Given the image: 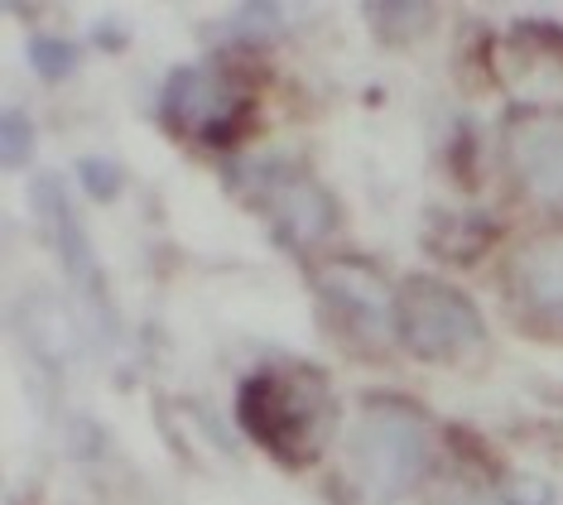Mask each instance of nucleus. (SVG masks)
Here are the masks:
<instances>
[{
	"instance_id": "obj_13",
	"label": "nucleus",
	"mask_w": 563,
	"mask_h": 505,
	"mask_svg": "<svg viewBox=\"0 0 563 505\" xmlns=\"http://www.w3.org/2000/svg\"><path fill=\"white\" fill-rule=\"evenodd\" d=\"M78 178H82V188L92 193L97 202L121 198V168L111 164V160H82L78 164Z\"/></svg>"
},
{
	"instance_id": "obj_6",
	"label": "nucleus",
	"mask_w": 563,
	"mask_h": 505,
	"mask_svg": "<svg viewBox=\"0 0 563 505\" xmlns=\"http://www.w3.org/2000/svg\"><path fill=\"white\" fill-rule=\"evenodd\" d=\"M510 168L534 202L563 207V116L530 111L510 125Z\"/></svg>"
},
{
	"instance_id": "obj_1",
	"label": "nucleus",
	"mask_w": 563,
	"mask_h": 505,
	"mask_svg": "<svg viewBox=\"0 0 563 505\" xmlns=\"http://www.w3.org/2000/svg\"><path fill=\"white\" fill-rule=\"evenodd\" d=\"M236 419L285 462H309L332 429V395L313 366L255 371L236 395Z\"/></svg>"
},
{
	"instance_id": "obj_14",
	"label": "nucleus",
	"mask_w": 563,
	"mask_h": 505,
	"mask_svg": "<svg viewBox=\"0 0 563 505\" xmlns=\"http://www.w3.org/2000/svg\"><path fill=\"white\" fill-rule=\"evenodd\" d=\"M506 505H559V491L549 476L520 472V476H510V486H506Z\"/></svg>"
},
{
	"instance_id": "obj_4",
	"label": "nucleus",
	"mask_w": 563,
	"mask_h": 505,
	"mask_svg": "<svg viewBox=\"0 0 563 505\" xmlns=\"http://www.w3.org/2000/svg\"><path fill=\"white\" fill-rule=\"evenodd\" d=\"M318 294H323L328 314L338 318V328H347L362 342L386 347L400 332V304L386 289V279L362 261H332L318 270Z\"/></svg>"
},
{
	"instance_id": "obj_7",
	"label": "nucleus",
	"mask_w": 563,
	"mask_h": 505,
	"mask_svg": "<svg viewBox=\"0 0 563 505\" xmlns=\"http://www.w3.org/2000/svg\"><path fill=\"white\" fill-rule=\"evenodd\" d=\"M265 212L294 245H313L338 227V202L309 174H285L265 184Z\"/></svg>"
},
{
	"instance_id": "obj_15",
	"label": "nucleus",
	"mask_w": 563,
	"mask_h": 505,
	"mask_svg": "<svg viewBox=\"0 0 563 505\" xmlns=\"http://www.w3.org/2000/svg\"><path fill=\"white\" fill-rule=\"evenodd\" d=\"M429 505H496L477 482H467V476H448L439 482V491L429 496Z\"/></svg>"
},
{
	"instance_id": "obj_8",
	"label": "nucleus",
	"mask_w": 563,
	"mask_h": 505,
	"mask_svg": "<svg viewBox=\"0 0 563 505\" xmlns=\"http://www.w3.org/2000/svg\"><path fill=\"white\" fill-rule=\"evenodd\" d=\"M34 207H40V217H44L48 237H54V245H58L63 270L73 275V284H82L87 299H101V275H97V261H92V241H87L78 212L68 207L63 184L54 174H44L40 184H34Z\"/></svg>"
},
{
	"instance_id": "obj_2",
	"label": "nucleus",
	"mask_w": 563,
	"mask_h": 505,
	"mask_svg": "<svg viewBox=\"0 0 563 505\" xmlns=\"http://www.w3.org/2000/svg\"><path fill=\"white\" fill-rule=\"evenodd\" d=\"M429 468V429L405 405H376L342 438V472L366 505H395Z\"/></svg>"
},
{
	"instance_id": "obj_9",
	"label": "nucleus",
	"mask_w": 563,
	"mask_h": 505,
	"mask_svg": "<svg viewBox=\"0 0 563 505\" xmlns=\"http://www.w3.org/2000/svg\"><path fill=\"white\" fill-rule=\"evenodd\" d=\"M516 279H520L525 304H530L534 314L563 322V237L534 241L530 251L520 255Z\"/></svg>"
},
{
	"instance_id": "obj_11",
	"label": "nucleus",
	"mask_w": 563,
	"mask_h": 505,
	"mask_svg": "<svg viewBox=\"0 0 563 505\" xmlns=\"http://www.w3.org/2000/svg\"><path fill=\"white\" fill-rule=\"evenodd\" d=\"M30 63H34V73L48 77V83H58V77H68L73 73V63H78V54H73V44L68 39H30Z\"/></svg>"
},
{
	"instance_id": "obj_12",
	"label": "nucleus",
	"mask_w": 563,
	"mask_h": 505,
	"mask_svg": "<svg viewBox=\"0 0 563 505\" xmlns=\"http://www.w3.org/2000/svg\"><path fill=\"white\" fill-rule=\"evenodd\" d=\"M34 150V125L24 111H5V121H0V164L5 168H20L30 160Z\"/></svg>"
},
{
	"instance_id": "obj_3",
	"label": "nucleus",
	"mask_w": 563,
	"mask_h": 505,
	"mask_svg": "<svg viewBox=\"0 0 563 505\" xmlns=\"http://www.w3.org/2000/svg\"><path fill=\"white\" fill-rule=\"evenodd\" d=\"M400 337L415 356L457 366V361L482 352L486 328H482V314L472 308V299L457 294L453 284L409 279L400 294Z\"/></svg>"
},
{
	"instance_id": "obj_5",
	"label": "nucleus",
	"mask_w": 563,
	"mask_h": 505,
	"mask_svg": "<svg viewBox=\"0 0 563 505\" xmlns=\"http://www.w3.org/2000/svg\"><path fill=\"white\" fill-rule=\"evenodd\" d=\"M241 116H246V97L217 68H184L164 87V121L184 135L208 140V145H227L236 135Z\"/></svg>"
},
{
	"instance_id": "obj_10",
	"label": "nucleus",
	"mask_w": 563,
	"mask_h": 505,
	"mask_svg": "<svg viewBox=\"0 0 563 505\" xmlns=\"http://www.w3.org/2000/svg\"><path fill=\"white\" fill-rule=\"evenodd\" d=\"M30 342L44 361H58L73 347V322H68V314H63V304L48 299V294L30 299Z\"/></svg>"
}]
</instances>
